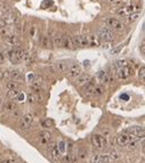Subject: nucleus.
<instances>
[{"mask_svg":"<svg viewBox=\"0 0 145 163\" xmlns=\"http://www.w3.org/2000/svg\"><path fill=\"white\" fill-rule=\"evenodd\" d=\"M0 163H16V161L13 160V159H5V160H3Z\"/></svg>","mask_w":145,"mask_h":163,"instance_id":"40","label":"nucleus"},{"mask_svg":"<svg viewBox=\"0 0 145 163\" xmlns=\"http://www.w3.org/2000/svg\"><path fill=\"white\" fill-rule=\"evenodd\" d=\"M139 48H141V51H142V54L144 55V54H145V42H144V41H142V45H141V47H139Z\"/></svg>","mask_w":145,"mask_h":163,"instance_id":"42","label":"nucleus"},{"mask_svg":"<svg viewBox=\"0 0 145 163\" xmlns=\"http://www.w3.org/2000/svg\"><path fill=\"white\" fill-rule=\"evenodd\" d=\"M57 144V150H58V152L61 153V155L63 156V155H65L66 154V143L64 140H61L58 141V143H56Z\"/></svg>","mask_w":145,"mask_h":163,"instance_id":"24","label":"nucleus"},{"mask_svg":"<svg viewBox=\"0 0 145 163\" xmlns=\"http://www.w3.org/2000/svg\"><path fill=\"white\" fill-rule=\"evenodd\" d=\"M97 78L101 81V83H107L110 81V78H109V75H107V73L105 71H99L97 73Z\"/></svg>","mask_w":145,"mask_h":163,"instance_id":"20","label":"nucleus"},{"mask_svg":"<svg viewBox=\"0 0 145 163\" xmlns=\"http://www.w3.org/2000/svg\"><path fill=\"white\" fill-rule=\"evenodd\" d=\"M40 141L42 144L48 145L51 141V134L48 130H44V131L40 132Z\"/></svg>","mask_w":145,"mask_h":163,"instance_id":"14","label":"nucleus"},{"mask_svg":"<svg viewBox=\"0 0 145 163\" xmlns=\"http://www.w3.org/2000/svg\"><path fill=\"white\" fill-rule=\"evenodd\" d=\"M14 99L16 100V102H19V103H21V102H24V99H25V95L23 94V92H19L17 96H16Z\"/></svg>","mask_w":145,"mask_h":163,"instance_id":"35","label":"nucleus"},{"mask_svg":"<svg viewBox=\"0 0 145 163\" xmlns=\"http://www.w3.org/2000/svg\"><path fill=\"white\" fill-rule=\"evenodd\" d=\"M56 69L58 70V72L61 73H65L67 71V65L64 62H58L56 64Z\"/></svg>","mask_w":145,"mask_h":163,"instance_id":"27","label":"nucleus"},{"mask_svg":"<svg viewBox=\"0 0 145 163\" xmlns=\"http://www.w3.org/2000/svg\"><path fill=\"white\" fill-rule=\"evenodd\" d=\"M3 63H5V55L0 51V64H3Z\"/></svg>","mask_w":145,"mask_h":163,"instance_id":"43","label":"nucleus"},{"mask_svg":"<svg viewBox=\"0 0 145 163\" xmlns=\"http://www.w3.org/2000/svg\"><path fill=\"white\" fill-rule=\"evenodd\" d=\"M106 25L110 29H114V30H122L123 28L122 23L120 22V21H118L117 18H107Z\"/></svg>","mask_w":145,"mask_h":163,"instance_id":"11","label":"nucleus"},{"mask_svg":"<svg viewBox=\"0 0 145 163\" xmlns=\"http://www.w3.org/2000/svg\"><path fill=\"white\" fill-rule=\"evenodd\" d=\"M37 78L35 74H32V73H29L28 74V80H29V82H31V81H33L35 79Z\"/></svg>","mask_w":145,"mask_h":163,"instance_id":"39","label":"nucleus"},{"mask_svg":"<svg viewBox=\"0 0 145 163\" xmlns=\"http://www.w3.org/2000/svg\"><path fill=\"white\" fill-rule=\"evenodd\" d=\"M5 22V24H14V23L16 22V16L14 15L13 13L8 12L7 14H5V15L3 16V18H1Z\"/></svg>","mask_w":145,"mask_h":163,"instance_id":"17","label":"nucleus"},{"mask_svg":"<svg viewBox=\"0 0 145 163\" xmlns=\"http://www.w3.org/2000/svg\"><path fill=\"white\" fill-rule=\"evenodd\" d=\"M121 49H122V46L120 45V46H118L117 48H114V49L111 50V55H113V56H115V55H118V54L121 51Z\"/></svg>","mask_w":145,"mask_h":163,"instance_id":"36","label":"nucleus"},{"mask_svg":"<svg viewBox=\"0 0 145 163\" xmlns=\"http://www.w3.org/2000/svg\"><path fill=\"white\" fill-rule=\"evenodd\" d=\"M21 91H19V89H14V90H9L8 91V97L12 98V99H14V98L17 96V95L19 94Z\"/></svg>","mask_w":145,"mask_h":163,"instance_id":"33","label":"nucleus"},{"mask_svg":"<svg viewBox=\"0 0 145 163\" xmlns=\"http://www.w3.org/2000/svg\"><path fill=\"white\" fill-rule=\"evenodd\" d=\"M144 75H145V67L142 66V67L138 70V76L141 79H144Z\"/></svg>","mask_w":145,"mask_h":163,"instance_id":"38","label":"nucleus"},{"mask_svg":"<svg viewBox=\"0 0 145 163\" xmlns=\"http://www.w3.org/2000/svg\"><path fill=\"white\" fill-rule=\"evenodd\" d=\"M90 79H92V78H90L88 74H82V73H81V74H80L79 76L76 79V83H77V85H79V86H83L85 83H87V82H88Z\"/></svg>","mask_w":145,"mask_h":163,"instance_id":"18","label":"nucleus"},{"mask_svg":"<svg viewBox=\"0 0 145 163\" xmlns=\"http://www.w3.org/2000/svg\"><path fill=\"white\" fill-rule=\"evenodd\" d=\"M23 55H24V50L21 49L19 46L7 51V56L9 58L10 63H13L15 65H17V64H19V63L22 62Z\"/></svg>","mask_w":145,"mask_h":163,"instance_id":"1","label":"nucleus"},{"mask_svg":"<svg viewBox=\"0 0 145 163\" xmlns=\"http://www.w3.org/2000/svg\"><path fill=\"white\" fill-rule=\"evenodd\" d=\"M42 45H44L45 48H51V38L46 35L44 37V41H42Z\"/></svg>","mask_w":145,"mask_h":163,"instance_id":"32","label":"nucleus"},{"mask_svg":"<svg viewBox=\"0 0 145 163\" xmlns=\"http://www.w3.org/2000/svg\"><path fill=\"white\" fill-rule=\"evenodd\" d=\"M95 86H96V83H95V80H94V79H90V80H89L87 83H85V85H83V87H82L83 95H85V96H93Z\"/></svg>","mask_w":145,"mask_h":163,"instance_id":"10","label":"nucleus"},{"mask_svg":"<svg viewBox=\"0 0 145 163\" xmlns=\"http://www.w3.org/2000/svg\"><path fill=\"white\" fill-rule=\"evenodd\" d=\"M103 94H104V88L102 87V86H99V85L95 86L93 95H94V96H101V95H103Z\"/></svg>","mask_w":145,"mask_h":163,"instance_id":"28","label":"nucleus"},{"mask_svg":"<svg viewBox=\"0 0 145 163\" xmlns=\"http://www.w3.org/2000/svg\"><path fill=\"white\" fill-rule=\"evenodd\" d=\"M23 62L25 63L26 65H31L32 63H33V57L30 53L28 51H24V55H23Z\"/></svg>","mask_w":145,"mask_h":163,"instance_id":"25","label":"nucleus"},{"mask_svg":"<svg viewBox=\"0 0 145 163\" xmlns=\"http://www.w3.org/2000/svg\"><path fill=\"white\" fill-rule=\"evenodd\" d=\"M66 72L69 73L70 78L77 79L82 73V71H81V67H80L79 64H72L71 66L67 67V71H66Z\"/></svg>","mask_w":145,"mask_h":163,"instance_id":"8","label":"nucleus"},{"mask_svg":"<svg viewBox=\"0 0 145 163\" xmlns=\"http://www.w3.org/2000/svg\"><path fill=\"white\" fill-rule=\"evenodd\" d=\"M132 74V69L129 65H126L118 70V78L119 79H127Z\"/></svg>","mask_w":145,"mask_h":163,"instance_id":"12","label":"nucleus"},{"mask_svg":"<svg viewBox=\"0 0 145 163\" xmlns=\"http://www.w3.org/2000/svg\"><path fill=\"white\" fill-rule=\"evenodd\" d=\"M92 163H102V162L98 160L97 156H94V157H93V160H92Z\"/></svg>","mask_w":145,"mask_h":163,"instance_id":"46","label":"nucleus"},{"mask_svg":"<svg viewBox=\"0 0 145 163\" xmlns=\"http://www.w3.org/2000/svg\"><path fill=\"white\" fill-rule=\"evenodd\" d=\"M72 39L73 47H86L88 46V39L86 35H74Z\"/></svg>","mask_w":145,"mask_h":163,"instance_id":"6","label":"nucleus"},{"mask_svg":"<svg viewBox=\"0 0 145 163\" xmlns=\"http://www.w3.org/2000/svg\"><path fill=\"white\" fill-rule=\"evenodd\" d=\"M139 145H141V140H135V141H130V143H128L126 146L129 148V150H136V148H138Z\"/></svg>","mask_w":145,"mask_h":163,"instance_id":"30","label":"nucleus"},{"mask_svg":"<svg viewBox=\"0 0 145 163\" xmlns=\"http://www.w3.org/2000/svg\"><path fill=\"white\" fill-rule=\"evenodd\" d=\"M128 143H129V135L127 132L123 131L117 137V144L119 146H126Z\"/></svg>","mask_w":145,"mask_h":163,"instance_id":"13","label":"nucleus"},{"mask_svg":"<svg viewBox=\"0 0 145 163\" xmlns=\"http://www.w3.org/2000/svg\"><path fill=\"white\" fill-rule=\"evenodd\" d=\"M41 125L44 127V128H54L55 127V122H54V120L53 119H45L42 122H41Z\"/></svg>","mask_w":145,"mask_h":163,"instance_id":"26","label":"nucleus"},{"mask_svg":"<svg viewBox=\"0 0 145 163\" xmlns=\"http://www.w3.org/2000/svg\"><path fill=\"white\" fill-rule=\"evenodd\" d=\"M96 37L98 38V40L103 41V42H110L114 39V34L113 32L111 31V29H101V30H98Z\"/></svg>","mask_w":145,"mask_h":163,"instance_id":"4","label":"nucleus"},{"mask_svg":"<svg viewBox=\"0 0 145 163\" xmlns=\"http://www.w3.org/2000/svg\"><path fill=\"white\" fill-rule=\"evenodd\" d=\"M6 75H8V73H7V72H3V71H0V80L5 78Z\"/></svg>","mask_w":145,"mask_h":163,"instance_id":"45","label":"nucleus"},{"mask_svg":"<svg viewBox=\"0 0 145 163\" xmlns=\"http://www.w3.org/2000/svg\"><path fill=\"white\" fill-rule=\"evenodd\" d=\"M3 1H6V0H0V3H3Z\"/></svg>","mask_w":145,"mask_h":163,"instance_id":"47","label":"nucleus"},{"mask_svg":"<svg viewBox=\"0 0 145 163\" xmlns=\"http://www.w3.org/2000/svg\"><path fill=\"white\" fill-rule=\"evenodd\" d=\"M137 9H138V7L135 6V5H128V6L120 7L119 9H117V14H119V15H130L132 13H135Z\"/></svg>","mask_w":145,"mask_h":163,"instance_id":"9","label":"nucleus"},{"mask_svg":"<svg viewBox=\"0 0 145 163\" xmlns=\"http://www.w3.org/2000/svg\"><path fill=\"white\" fill-rule=\"evenodd\" d=\"M33 122H35L33 115L30 114V113H26V114H24L23 116H21L19 122V127L21 130H28V129H30L32 127Z\"/></svg>","mask_w":145,"mask_h":163,"instance_id":"3","label":"nucleus"},{"mask_svg":"<svg viewBox=\"0 0 145 163\" xmlns=\"http://www.w3.org/2000/svg\"><path fill=\"white\" fill-rule=\"evenodd\" d=\"M8 75H9L13 80H21V79L23 78L22 72L19 71V70H13V71H10V72L8 73Z\"/></svg>","mask_w":145,"mask_h":163,"instance_id":"23","label":"nucleus"},{"mask_svg":"<svg viewBox=\"0 0 145 163\" xmlns=\"http://www.w3.org/2000/svg\"><path fill=\"white\" fill-rule=\"evenodd\" d=\"M30 35H31V38H35V26H32V28L30 29Z\"/></svg>","mask_w":145,"mask_h":163,"instance_id":"41","label":"nucleus"},{"mask_svg":"<svg viewBox=\"0 0 145 163\" xmlns=\"http://www.w3.org/2000/svg\"><path fill=\"white\" fill-rule=\"evenodd\" d=\"M125 132L136 136V137L141 138V139H144L145 131H144V128H143V127H138V125H137V127H130V128L126 129Z\"/></svg>","mask_w":145,"mask_h":163,"instance_id":"7","label":"nucleus"},{"mask_svg":"<svg viewBox=\"0 0 145 163\" xmlns=\"http://www.w3.org/2000/svg\"><path fill=\"white\" fill-rule=\"evenodd\" d=\"M90 143H92V145L96 150H104L107 146L106 137H104V136H102V135H98V134L93 135L92 137H90Z\"/></svg>","mask_w":145,"mask_h":163,"instance_id":"2","label":"nucleus"},{"mask_svg":"<svg viewBox=\"0 0 145 163\" xmlns=\"http://www.w3.org/2000/svg\"><path fill=\"white\" fill-rule=\"evenodd\" d=\"M87 39H88V46H92V47L99 46V44H101V41L98 40L96 35H89V37H87Z\"/></svg>","mask_w":145,"mask_h":163,"instance_id":"22","label":"nucleus"},{"mask_svg":"<svg viewBox=\"0 0 145 163\" xmlns=\"http://www.w3.org/2000/svg\"><path fill=\"white\" fill-rule=\"evenodd\" d=\"M62 47L66 48V49H73V44H72V39L70 38V35L63 34L62 35Z\"/></svg>","mask_w":145,"mask_h":163,"instance_id":"15","label":"nucleus"},{"mask_svg":"<svg viewBox=\"0 0 145 163\" xmlns=\"http://www.w3.org/2000/svg\"><path fill=\"white\" fill-rule=\"evenodd\" d=\"M26 98H28V102L30 104H33V103H37V102H39V97L35 94H33V92H32V94H31V92H30V94H28Z\"/></svg>","mask_w":145,"mask_h":163,"instance_id":"29","label":"nucleus"},{"mask_svg":"<svg viewBox=\"0 0 145 163\" xmlns=\"http://www.w3.org/2000/svg\"><path fill=\"white\" fill-rule=\"evenodd\" d=\"M1 103H3V99H1V98H0V104H1Z\"/></svg>","mask_w":145,"mask_h":163,"instance_id":"48","label":"nucleus"},{"mask_svg":"<svg viewBox=\"0 0 145 163\" xmlns=\"http://www.w3.org/2000/svg\"><path fill=\"white\" fill-rule=\"evenodd\" d=\"M19 85L15 81V80L9 81L7 83V89H8V90H14V89H19Z\"/></svg>","mask_w":145,"mask_h":163,"instance_id":"31","label":"nucleus"},{"mask_svg":"<svg viewBox=\"0 0 145 163\" xmlns=\"http://www.w3.org/2000/svg\"><path fill=\"white\" fill-rule=\"evenodd\" d=\"M3 40H5V42L12 45V46H15V47L19 46V39H17V37H15L14 34H12V33L7 34L6 37H3Z\"/></svg>","mask_w":145,"mask_h":163,"instance_id":"16","label":"nucleus"},{"mask_svg":"<svg viewBox=\"0 0 145 163\" xmlns=\"http://www.w3.org/2000/svg\"><path fill=\"white\" fill-rule=\"evenodd\" d=\"M126 65H128V64H127V62L125 60H119L115 62V67H117V70L121 69V67H123V66H126Z\"/></svg>","mask_w":145,"mask_h":163,"instance_id":"34","label":"nucleus"},{"mask_svg":"<svg viewBox=\"0 0 145 163\" xmlns=\"http://www.w3.org/2000/svg\"><path fill=\"white\" fill-rule=\"evenodd\" d=\"M53 41H54V46H56V47H62V34L55 31L53 34Z\"/></svg>","mask_w":145,"mask_h":163,"instance_id":"19","label":"nucleus"},{"mask_svg":"<svg viewBox=\"0 0 145 163\" xmlns=\"http://www.w3.org/2000/svg\"><path fill=\"white\" fill-rule=\"evenodd\" d=\"M41 86H42V82H41V80H39V79H37V78H35L33 81L30 82V87H31L32 90H35V91L40 90Z\"/></svg>","mask_w":145,"mask_h":163,"instance_id":"21","label":"nucleus"},{"mask_svg":"<svg viewBox=\"0 0 145 163\" xmlns=\"http://www.w3.org/2000/svg\"><path fill=\"white\" fill-rule=\"evenodd\" d=\"M114 1H115V0H114Z\"/></svg>","mask_w":145,"mask_h":163,"instance_id":"49","label":"nucleus"},{"mask_svg":"<svg viewBox=\"0 0 145 163\" xmlns=\"http://www.w3.org/2000/svg\"><path fill=\"white\" fill-rule=\"evenodd\" d=\"M48 150H49V156L53 159L54 161H61L63 159V156L61 155V153L57 150L56 141H51L48 144Z\"/></svg>","mask_w":145,"mask_h":163,"instance_id":"5","label":"nucleus"},{"mask_svg":"<svg viewBox=\"0 0 145 163\" xmlns=\"http://www.w3.org/2000/svg\"><path fill=\"white\" fill-rule=\"evenodd\" d=\"M128 1H129V0H115L114 3H121V5H122V3H127Z\"/></svg>","mask_w":145,"mask_h":163,"instance_id":"44","label":"nucleus"},{"mask_svg":"<svg viewBox=\"0 0 145 163\" xmlns=\"http://www.w3.org/2000/svg\"><path fill=\"white\" fill-rule=\"evenodd\" d=\"M139 18V14H134V15H130L129 18H128V21H129L130 23L135 22V21H137V19Z\"/></svg>","mask_w":145,"mask_h":163,"instance_id":"37","label":"nucleus"}]
</instances>
